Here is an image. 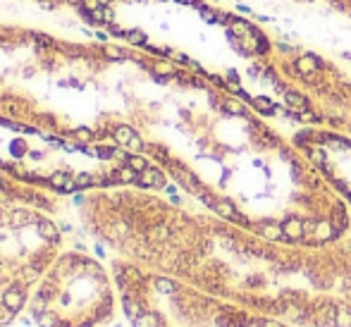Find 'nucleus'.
I'll use <instances>...</instances> for the list:
<instances>
[{
	"label": "nucleus",
	"mask_w": 351,
	"mask_h": 327,
	"mask_svg": "<svg viewBox=\"0 0 351 327\" xmlns=\"http://www.w3.org/2000/svg\"><path fill=\"white\" fill-rule=\"evenodd\" d=\"M3 306L8 310H12V313H17V310L24 306V289H22L19 284L10 287V289L3 294Z\"/></svg>",
	"instance_id": "1"
},
{
	"label": "nucleus",
	"mask_w": 351,
	"mask_h": 327,
	"mask_svg": "<svg viewBox=\"0 0 351 327\" xmlns=\"http://www.w3.org/2000/svg\"><path fill=\"white\" fill-rule=\"evenodd\" d=\"M139 184L141 186H155V189H162L165 186V174L160 170H155V167H148L144 172L139 174Z\"/></svg>",
	"instance_id": "2"
},
{
	"label": "nucleus",
	"mask_w": 351,
	"mask_h": 327,
	"mask_svg": "<svg viewBox=\"0 0 351 327\" xmlns=\"http://www.w3.org/2000/svg\"><path fill=\"white\" fill-rule=\"evenodd\" d=\"M282 229H284V239H291V241H299L301 236L306 234L304 232V220H297V218H287L282 222Z\"/></svg>",
	"instance_id": "3"
},
{
	"label": "nucleus",
	"mask_w": 351,
	"mask_h": 327,
	"mask_svg": "<svg viewBox=\"0 0 351 327\" xmlns=\"http://www.w3.org/2000/svg\"><path fill=\"white\" fill-rule=\"evenodd\" d=\"M337 234H339V232H337V227L332 225V220H320V222H315L313 239H318V241H327V239H334Z\"/></svg>",
	"instance_id": "4"
},
{
	"label": "nucleus",
	"mask_w": 351,
	"mask_h": 327,
	"mask_svg": "<svg viewBox=\"0 0 351 327\" xmlns=\"http://www.w3.org/2000/svg\"><path fill=\"white\" fill-rule=\"evenodd\" d=\"M258 232H261L268 241H279V239H284L282 225H275V222H263V225H258Z\"/></svg>",
	"instance_id": "5"
},
{
	"label": "nucleus",
	"mask_w": 351,
	"mask_h": 327,
	"mask_svg": "<svg viewBox=\"0 0 351 327\" xmlns=\"http://www.w3.org/2000/svg\"><path fill=\"white\" fill-rule=\"evenodd\" d=\"M38 236L45 239V241H53V244L60 241V232H57V227H55L50 220H41L38 222Z\"/></svg>",
	"instance_id": "6"
},
{
	"label": "nucleus",
	"mask_w": 351,
	"mask_h": 327,
	"mask_svg": "<svg viewBox=\"0 0 351 327\" xmlns=\"http://www.w3.org/2000/svg\"><path fill=\"white\" fill-rule=\"evenodd\" d=\"M297 70L301 74H313L320 70V62H318V57H313V55H301L297 60Z\"/></svg>",
	"instance_id": "7"
},
{
	"label": "nucleus",
	"mask_w": 351,
	"mask_h": 327,
	"mask_svg": "<svg viewBox=\"0 0 351 327\" xmlns=\"http://www.w3.org/2000/svg\"><path fill=\"white\" fill-rule=\"evenodd\" d=\"M284 100H287V105L294 110V112L308 110V98H304V96L297 93V91H287V93H284Z\"/></svg>",
	"instance_id": "8"
},
{
	"label": "nucleus",
	"mask_w": 351,
	"mask_h": 327,
	"mask_svg": "<svg viewBox=\"0 0 351 327\" xmlns=\"http://www.w3.org/2000/svg\"><path fill=\"white\" fill-rule=\"evenodd\" d=\"M112 137H115V141L120 146H129V141L136 137L134 129L127 127V124H120V127H115V132H112Z\"/></svg>",
	"instance_id": "9"
},
{
	"label": "nucleus",
	"mask_w": 351,
	"mask_h": 327,
	"mask_svg": "<svg viewBox=\"0 0 351 327\" xmlns=\"http://www.w3.org/2000/svg\"><path fill=\"white\" fill-rule=\"evenodd\" d=\"M31 41H34V43H38V53H43L45 48H55L57 46V41H55V38H50V36H45V34H41V31H34V34H31Z\"/></svg>",
	"instance_id": "10"
},
{
	"label": "nucleus",
	"mask_w": 351,
	"mask_h": 327,
	"mask_svg": "<svg viewBox=\"0 0 351 327\" xmlns=\"http://www.w3.org/2000/svg\"><path fill=\"white\" fill-rule=\"evenodd\" d=\"M213 210H215L217 215H222V218L232 220L234 215H237V208H234L229 201H215V206H213Z\"/></svg>",
	"instance_id": "11"
},
{
	"label": "nucleus",
	"mask_w": 351,
	"mask_h": 327,
	"mask_svg": "<svg viewBox=\"0 0 351 327\" xmlns=\"http://www.w3.org/2000/svg\"><path fill=\"white\" fill-rule=\"evenodd\" d=\"M334 325H337V327H351V310L346 308V306H337Z\"/></svg>",
	"instance_id": "12"
},
{
	"label": "nucleus",
	"mask_w": 351,
	"mask_h": 327,
	"mask_svg": "<svg viewBox=\"0 0 351 327\" xmlns=\"http://www.w3.org/2000/svg\"><path fill=\"white\" fill-rule=\"evenodd\" d=\"M253 103V108H258L261 110V112H265V115H270V112H275V103H272L270 98H265V96H258V98H253L251 100Z\"/></svg>",
	"instance_id": "13"
},
{
	"label": "nucleus",
	"mask_w": 351,
	"mask_h": 327,
	"mask_svg": "<svg viewBox=\"0 0 351 327\" xmlns=\"http://www.w3.org/2000/svg\"><path fill=\"white\" fill-rule=\"evenodd\" d=\"M155 289L160 291V294H174L177 291V284L167 277H155Z\"/></svg>",
	"instance_id": "14"
},
{
	"label": "nucleus",
	"mask_w": 351,
	"mask_h": 327,
	"mask_svg": "<svg viewBox=\"0 0 351 327\" xmlns=\"http://www.w3.org/2000/svg\"><path fill=\"white\" fill-rule=\"evenodd\" d=\"M125 310L129 313V318H132V320H139L141 315H144V308H141L134 299H129V296L125 299Z\"/></svg>",
	"instance_id": "15"
},
{
	"label": "nucleus",
	"mask_w": 351,
	"mask_h": 327,
	"mask_svg": "<svg viewBox=\"0 0 351 327\" xmlns=\"http://www.w3.org/2000/svg\"><path fill=\"white\" fill-rule=\"evenodd\" d=\"M115 177L120 179V182H139V172H136V170H132L129 165H127V167H120Z\"/></svg>",
	"instance_id": "16"
},
{
	"label": "nucleus",
	"mask_w": 351,
	"mask_h": 327,
	"mask_svg": "<svg viewBox=\"0 0 351 327\" xmlns=\"http://www.w3.org/2000/svg\"><path fill=\"white\" fill-rule=\"evenodd\" d=\"M127 41H129L132 46H146V43H148V36H146L141 29H134V31L127 34Z\"/></svg>",
	"instance_id": "17"
},
{
	"label": "nucleus",
	"mask_w": 351,
	"mask_h": 327,
	"mask_svg": "<svg viewBox=\"0 0 351 327\" xmlns=\"http://www.w3.org/2000/svg\"><path fill=\"white\" fill-rule=\"evenodd\" d=\"M127 165H129L132 170H136L139 174L144 172V170H148V163H146V158H141V155H129V158H127Z\"/></svg>",
	"instance_id": "18"
},
{
	"label": "nucleus",
	"mask_w": 351,
	"mask_h": 327,
	"mask_svg": "<svg viewBox=\"0 0 351 327\" xmlns=\"http://www.w3.org/2000/svg\"><path fill=\"white\" fill-rule=\"evenodd\" d=\"M31 220H34V215L27 213V210H15V213H12V222H15L17 227H24V225L31 222Z\"/></svg>",
	"instance_id": "19"
},
{
	"label": "nucleus",
	"mask_w": 351,
	"mask_h": 327,
	"mask_svg": "<svg viewBox=\"0 0 351 327\" xmlns=\"http://www.w3.org/2000/svg\"><path fill=\"white\" fill-rule=\"evenodd\" d=\"M74 139L79 141V144H91V139H93V132L89 127H77L74 129Z\"/></svg>",
	"instance_id": "20"
},
{
	"label": "nucleus",
	"mask_w": 351,
	"mask_h": 327,
	"mask_svg": "<svg viewBox=\"0 0 351 327\" xmlns=\"http://www.w3.org/2000/svg\"><path fill=\"white\" fill-rule=\"evenodd\" d=\"M308 158H311V163L320 165V167H323L325 160H327V158H325V151H323V148H308Z\"/></svg>",
	"instance_id": "21"
},
{
	"label": "nucleus",
	"mask_w": 351,
	"mask_h": 327,
	"mask_svg": "<svg viewBox=\"0 0 351 327\" xmlns=\"http://www.w3.org/2000/svg\"><path fill=\"white\" fill-rule=\"evenodd\" d=\"M67 182H70V174H67V172H55L53 177H50V184H53V186H55L57 191L63 189V186H65Z\"/></svg>",
	"instance_id": "22"
},
{
	"label": "nucleus",
	"mask_w": 351,
	"mask_h": 327,
	"mask_svg": "<svg viewBox=\"0 0 351 327\" xmlns=\"http://www.w3.org/2000/svg\"><path fill=\"white\" fill-rule=\"evenodd\" d=\"M36 318H38V322H41L43 327H60V325H57V318H53V315H50V313H45V310H43V313H38Z\"/></svg>",
	"instance_id": "23"
},
{
	"label": "nucleus",
	"mask_w": 351,
	"mask_h": 327,
	"mask_svg": "<svg viewBox=\"0 0 351 327\" xmlns=\"http://www.w3.org/2000/svg\"><path fill=\"white\" fill-rule=\"evenodd\" d=\"M74 182H77V186H79V189H86V186H91V184H93V177H91V174H77V179H74Z\"/></svg>",
	"instance_id": "24"
},
{
	"label": "nucleus",
	"mask_w": 351,
	"mask_h": 327,
	"mask_svg": "<svg viewBox=\"0 0 351 327\" xmlns=\"http://www.w3.org/2000/svg\"><path fill=\"white\" fill-rule=\"evenodd\" d=\"M225 110H227V112H232V115H244V108L239 105V103H234V100H227Z\"/></svg>",
	"instance_id": "25"
},
{
	"label": "nucleus",
	"mask_w": 351,
	"mask_h": 327,
	"mask_svg": "<svg viewBox=\"0 0 351 327\" xmlns=\"http://www.w3.org/2000/svg\"><path fill=\"white\" fill-rule=\"evenodd\" d=\"M45 310V296H38L36 301H34V303H31V313H43Z\"/></svg>",
	"instance_id": "26"
},
{
	"label": "nucleus",
	"mask_w": 351,
	"mask_h": 327,
	"mask_svg": "<svg viewBox=\"0 0 351 327\" xmlns=\"http://www.w3.org/2000/svg\"><path fill=\"white\" fill-rule=\"evenodd\" d=\"M105 55H108L110 60H125V57H127V55L122 53L120 48H108V50H105Z\"/></svg>",
	"instance_id": "27"
},
{
	"label": "nucleus",
	"mask_w": 351,
	"mask_h": 327,
	"mask_svg": "<svg viewBox=\"0 0 351 327\" xmlns=\"http://www.w3.org/2000/svg\"><path fill=\"white\" fill-rule=\"evenodd\" d=\"M297 115H299V119H304V122H318V119H320L315 112H308V110H301Z\"/></svg>",
	"instance_id": "28"
},
{
	"label": "nucleus",
	"mask_w": 351,
	"mask_h": 327,
	"mask_svg": "<svg viewBox=\"0 0 351 327\" xmlns=\"http://www.w3.org/2000/svg\"><path fill=\"white\" fill-rule=\"evenodd\" d=\"M170 236V232H167V227H155L153 229V239H158V241H162V239H167Z\"/></svg>",
	"instance_id": "29"
},
{
	"label": "nucleus",
	"mask_w": 351,
	"mask_h": 327,
	"mask_svg": "<svg viewBox=\"0 0 351 327\" xmlns=\"http://www.w3.org/2000/svg\"><path fill=\"white\" fill-rule=\"evenodd\" d=\"M103 22H105V24H112V22H115V12L110 8H103Z\"/></svg>",
	"instance_id": "30"
},
{
	"label": "nucleus",
	"mask_w": 351,
	"mask_h": 327,
	"mask_svg": "<svg viewBox=\"0 0 351 327\" xmlns=\"http://www.w3.org/2000/svg\"><path fill=\"white\" fill-rule=\"evenodd\" d=\"M258 327H284V325H282V322H277V320L263 318V320H258Z\"/></svg>",
	"instance_id": "31"
},
{
	"label": "nucleus",
	"mask_w": 351,
	"mask_h": 327,
	"mask_svg": "<svg viewBox=\"0 0 351 327\" xmlns=\"http://www.w3.org/2000/svg\"><path fill=\"white\" fill-rule=\"evenodd\" d=\"M10 320H12V310H0V325H8Z\"/></svg>",
	"instance_id": "32"
},
{
	"label": "nucleus",
	"mask_w": 351,
	"mask_h": 327,
	"mask_svg": "<svg viewBox=\"0 0 351 327\" xmlns=\"http://www.w3.org/2000/svg\"><path fill=\"white\" fill-rule=\"evenodd\" d=\"M129 148H132V151H141V148H144V141H141L139 137H134L132 141H129Z\"/></svg>",
	"instance_id": "33"
},
{
	"label": "nucleus",
	"mask_w": 351,
	"mask_h": 327,
	"mask_svg": "<svg viewBox=\"0 0 351 327\" xmlns=\"http://www.w3.org/2000/svg\"><path fill=\"white\" fill-rule=\"evenodd\" d=\"M12 151H15L17 155H22V153H24V144H22V141H17V144L12 146Z\"/></svg>",
	"instance_id": "34"
},
{
	"label": "nucleus",
	"mask_w": 351,
	"mask_h": 327,
	"mask_svg": "<svg viewBox=\"0 0 351 327\" xmlns=\"http://www.w3.org/2000/svg\"><path fill=\"white\" fill-rule=\"evenodd\" d=\"M93 36L98 38L100 43H105V41H108V34H103V31H93Z\"/></svg>",
	"instance_id": "35"
},
{
	"label": "nucleus",
	"mask_w": 351,
	"mask_h": 327,
	"mask_svg": "<svg viewBox=\"0 0 351 327\" xmlns=\"http://www.w3.org/2000/svg\"><path fill=\"white\" fill-rule=\"evenodd\" d=\"M177 3H184V5H196V8H203L201 0H177Z\"/></svg>",
	"instance_id": "36"
},
{
	"label": "nucleus",
	"mask_w": 351,
	"mask_h": 327,
	"mask_svg": "<svg viewBox=\"0 0 351 327\" xmlns=\"http://www.w3.org/2000/svg\"><path fill=\"white\" fill-rule=\"evenodd\" d=\"M0 189H3V179H0Z\"/></svg>",
	"instance_id": "37"
}]
</instances>
